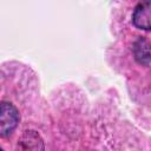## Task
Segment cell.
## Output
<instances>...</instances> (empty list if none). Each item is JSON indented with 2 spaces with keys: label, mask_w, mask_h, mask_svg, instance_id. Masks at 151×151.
<instances>
[{
  "label": "cell",
  "mask_w": 151,
  "mask_h": 151,
  "mask_svg": "<svg viewBox=\"0 0 151 151\" xmlns=\"http://www.w3.org/2000/svg\"><path fill=\"white\" fill-rule=\"evenodd\" d=\"M19 123V112L11 103H1L0 107V133L2 137L9 134Z\"/></svg>",
  "instance_id": "cell-1"
},
{
  "label": "cell",
  "mask_w": 151,
  "mask_h": 151,
  "mask_svg": "<svg viewBox=\"0 0 151 151\" xmlns=\"http://www.w3.org/2000/svg\"><path fill=\"white\" fill-rule=\"evenodd\" d=\"M17 151H44V142L35 131H25L18 139Z\"/></svg>",
  "instance_id": "cell-2"
},
{
  "label": "cell",
  "mask_w": 151,
  "mask_h": 151,
  "mask_svg": "<svg viewBox=\"0 0 151 151\" xmlns=\"http://www.w3.org/2000/svg\"><path fill=\"white\" fill-rule=\"evenodd\" d=\"M133 24L142 29H151V0L137 5L132 17Z\"/></svg>",
  "instance_id": "cell-3"
},
{
  "label": "cell",
  "mask_w": 151,
  "mask_h": 151,
  "mask_svg": "<svg viewBox=\"0 0 151 151\" xmlns=\"http://www.w3.org/2000/svg\"><path fill=\"white\" fill-rule=\"evenodd\" d=\"M136 58L140 63H146L150 60V46L146 41L139 40L136 44Z\"/></svg>",
  "instance_id": "cell-4"
},
{
  "label": "cell",
  "mask_w": 151,
  "mask_h": 151,
  "mask_svg": "<svg viewBox=\"0 0 151 151\" xmlns=\"http://www.w3.org/2000/svg\"><path fill=\"white\" fill-rule=\"evenodd\" d=\"M1 151H2V150H1Z\"/></svg>",
  "instance_id": "cell-5"
}]
</instances>
